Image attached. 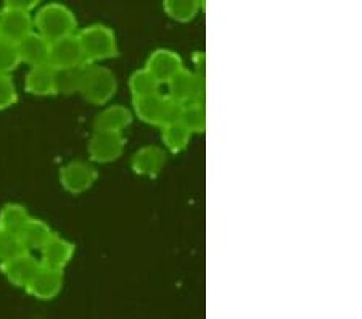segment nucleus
<instances>
[{"instance_id": "nucleus-1", "label": "nucleus", "mask_w": 362, "mask_h": 319, "mask_svg": "<svg viewBox=\"0 0 362 319\" xmlns=\"http://www.w3.org/2000/svg\"><path fill=\"white\" fill-rule=\"evenodd\" d=\"M34 18V31L49 42L74 36L78 33V20L71 10L63 4H47L37 10Z\"/></svg>"}, {"instance_id": "nucleus-2", "label": "nucleus", "mask_w": 362, "mask_h": 319, "mask_svg": "<svg viewBox=\"0 0 362 319\" xmlns=\"http://www.w3.org/2000/svg\"><path fill=\"white\" fill-rule=\"evenodd\" d=\"M86 62L95 65V62L107 60L118 55V40L112 28L105 25H90L76 33Z\"/></svg>"}, {"instance_id": "nucleus-3", "label": "nucleus", "mask_w": 362, "mask_h": 319, "mask_svg": "<svg viewBox=\"0 0 362 319\" xmlns=\"http://www.w3.org/2000/svg\"><path fill=\"white\" fill-rule=\"evenodd\" d=\"M116 89H118V81H116L112 69L90 65L84 79L83 89H81V95L93 105H105V103L112 100L116 94Z\"/></svg>"}, {"instance_id": "nucleus-4", "label": "nucleus", "mask_w": 362, "mask_h": 319, "mask_svg": "<svg viewBox=\"0 0 362 319\" xmlns=\"http://www.w3.org/2000/svg\"><path fill=\"white\" fill-rule=\"evenodd\" d=\"M168 97L182 105L204 103V76L184 68L168 83Z\"/></svg>"}, {"instance_id": "nucleus-5", "label": "nucleus", "mask_w": 362, "mask_h": 319, "mask_svg": "<svg viewBox=\"0 0 362 319\" xmlns=\"http://www.w3.org/2000/svg\"><path fill=\"white\" fill-rule=\"evenodd\" d=\"M126 139L122 132L93 131L89 139V156L95 163H112L124 152Z\"/></svg>"}, {"instance_id": "nucleus-6", "label": "nucleus", "mask_w": 362, "mask_h": 319, "mask_svg": "<svg viewBox=\"0 0 362 319\" xmlns=\"http://www.w3.org/2000/svg\"><path fill=\"white\" fill-rule=\"evenodd\" d=\"M34 31V18L31 13L10 7L0 10V39L18 44Z\"/></svg>"}, {"instance_id": "nucleus-7", "label": "nucleus", "mask_w": 362, "mask_h": 319, "mask_svg": "<svg viewBox=\"0 0 362 319\" xmlns=\"http://www.w3.org/2000/svg\"><path fill=\"white\" fill-rule=\"evenodd\" d=\"M97 181V170L87 161H71L62 168L60 182L66 192L79 195L89 190Z\"/></svg>"}, {"instance_id": "nucleus-8", "label": "nucleus", "mask_w": 362, "mask_h": 319, "mask_svg": "<svg viewBox=\"0 0 362 319\" xmlns=\"http://www.w3.org/2000/svg\"><path fill=\"white\" fill-rule=\"evenodd\" d=\"M86 58L81 49L78 37L68 36L63 39H58L55 42L50 44V57L49 65L54 69H68L74 66L86 65Z\"/></svg>"}, {"instance_id": "nucleus-9", "label": "nucleus", "mask_w": 362, "mask_h": 319, "mask_svg": "<svg viewBox=\"0 0 362 319\" xmlns=\"http://www.w3.org/2000/svg\"><path fill=\"white\" fill-rule=\"evenodd\" d=\"M184 62L174 50L156 49L150 54L145 69L153 76L160 84H168L179 71H182Z\"/></svg>"}, {"instance_id": "nucleus-10", "label": "nucleus", "mask_w": 362, "mask_h": 319, "mask_svg": "<svg viewBox=\"0 0 362 319\" xmlns=\"http://www.w3.org/2000/svg\"><path fill=\"white\" fill-rule=\"evenodd\" d=\"M40 268V261L31 253H23L5 263H0L4 276L16 287L26 289Z\"/></svg>"}, {"instance_id": "nucleus-11", "label": "nucleus", "mask_w": 362, "mask_h": 319, "mask_svg": "<svg viewBox=\"0 0 362 319\" xmlns=\"http://www.w3.org/2000/svg\"><path fill=\"white\" fill-rule=\"evenodd\" d=\"M74 243L69 242L65 237L54 234L45 243L42 250H40V265L47 266V268L63 271L66 265L71 261L74 255Z\"/></svg>"}, {"instance_id": "nucleus-12", "label": "nucleus", "mask_w": 362, "mask_h": 319, "mask_svg": "<svg viewBox=\"0 0 362 319\" xmlns=\"http://www.w3.org/2000/svg\"><path fill=\"white\" fill-rule=\"evenodd\" d=\"M63 287V271L47 268L40 265L36 276L29 282L26 290L33 297L39 300H52L55 298Z\"/></svg>"}, {"instance_id": "nucleus-13", "label": "nucleus", "mask_w": 362, "mask_h": 319, "mask_svg": "<svg viewBox=\"0 0 362 319\" xmlns=\"http://www.w3.org/2000/svg\"><path fill=\"white\" fill-rule=\"evenodd\" d=\"M166 158L168 155L165 149L156 147V145H147V147H142L134 153L131 161L132 171L139 176L155 178L165 166Z\"/></svg>"}, {"instance_id": "nucleus-14", "label": "nucleus", "mask_w": 362, "mask_h": 319, "mask_svg": "<svg viewBox=\"0 0 362 319\" xmlns=\"http://www.w3.org/2000/svg\"><path fill=\"white\" fill-rule=\"evenodd\" d=\"M20 54L21 63H26L29 66H40L49 65L50 57V42L40 36L39 33L33 31L28 37H25L21 42L16 44Z\"/></svg>"}, {"instance_id": "nucleus-15", "label": "nucleus", "mask_w": 362, "mask_h": 319, "mask_svg": "<svg viewBox=\"0 0 362 319\" xmlns=\"http://www.w3.org/2000/svg\"><path fill=\"white\" fill-rule=\"evenodd\" d=\"M26 91L31 95L47 97L55 95V69L50 65H40L29 68L25 79Z\"/></svg>"}, {"instance_id": "nucleus-16", "label": "nucleus", "mask_w": 362, "mask_h": 319, "mask_svg": "<svg viewBox=\"0 0 362 319\" xmlns=\"http://www.w3.org/2000/svg\"><path fill=\"white\" fill-rule=\"evenodd\" d=\"M132 123V112L122 105H112L102 110L93 121V131L122 132Z\"/></svg>"}, {"instance_id": "nucleus-17", "label": "nucleus", "mask_w": 362, "mask_h": 319, "mask_svg": "<svg viewBox=\"0 0 362 319\" xmlns=\"http://www.w3.org/2000/svg\"><path fill=\"white\" fill-rule=\"evenodd\" d=\"M55 232L50 229V226L47 224L42 219H37V218H33L29 219L26 223L25 228L21 229V232L18 234L20 240L23 243V247L26 248V250L31 253V252H40L44 248V245L52 236H54Z\"/></svg>"}, {"instance_id": "nucleus-18", "label": "nucleus", "mask_w": 362, "mask_h": 319, "mask_svg": "<svg viewBox=\"0 0 362 319\" xmlns=\"http://www.w3.org/2000/svg\"><path fill=\"white\" fill-rule=\"evenodd\" d=\"M89 63L81 66L68 68V69H55V89L57 94L63 95H73V94H81V89H83L84 79L87 76V71H89Z\"/></svg>"}, {"instance_id": "nucleus-19", "label": "nucleus", "mask_w": 362, "mask_h": 319, "mask_svg": "<svg viewBox=\"0 0 362 319\" xmlns=\"http://www.w3.org/2000/svg\"><path fill=\"white\" fill-rule=\"evenodd\" d=\"M29 219H31V214L21 203H5L0 210V231L18 236Z\"/></svg>"}, {"instance_id": "nucleus-20", "label": "nucleus", "mask_w": 362, "mask_h": 319, "mask_svg": "<svg viewBox=\"0 0 362 319\" xmlns=\"http://www.w3.org/2000/svg\"><path fill=\"white\" fill-rule=\"evenodd\" d=\"M163 97L161 94H155L150 97H142V98H132L134 105V113L137 115L144 123L158 126L160 113H161V105H163Z\"/></svg>"}, {"instance_id": "nucleus-21", "label": "nucleus", "mask_w": 362, "mask_h": 319, "mask_svg": "<svg viewBox=\"0 0 362 319\" xmlns=\"http://www.w3.org/2000/svg\"><path fill=\"white\" fill-rule=\"evenodd\" d=\"M180 124H182L190 134H202L206 131V108L204 103H187L182 107L180 115Z\"/></svg>"}, {"instance_id": "nucleus-22", "label": "nucleus", "mask_w": 362, "mask_h": 319, "mask_svg": "<svg viewBox=\"0 0 362 319\" xmlns=\"http://www.w3.org/2000/svg\"><path fill=\"white\" fill-rule=\"evenodd\" d=\"M160 86L161 84L158 81L151 76L145 68L134 71L129 78V89L132 92V98H142L160 94Z\"/></svg>"}, {"instance_id": "nucleus-23", "label": "nucleus", "mask_w": 362, "mask_h": 319, "mask_svg": "<svg viewBox=\"0 0 362 319\" xmlns=\"http://www.w3.org/2000/svg\"><path fill=\"white\" fill-rule=\"evenodd\" d=\"M202 4L198 0H166L163 4L166 15L169 18L176 20L179 23L192 21L200 11Z\"/></svg>"}, {"instance_id": "nucleus-24", "label": "nucleus", "mask_w": 362, "mask_h": 319, "mask_svg": "<svg viewBox=\"0 0 362 319\" xmlns=\"http://www.w3.org/2000/svg\"><path fill=\"white\" fill-rule=\"evenodd\" d=\"M161 129H163L161 131L163 144H165V147L169 150V152L180 153L182 150L187 149V145H189V142H190L192 134L185 129L182 124L176 123V124L161 127Z\"/></svg>"}, {"instance_id": "nucleus-25", "label": "nucleus", "mask_w": 362, "mask_h": 319, "mask_svg": "<svg viewBox=\"0 0 362 319\" xmlns=\"http://www.w3.org/2000/svg\"><path fill=\"white\" fill-rule=\"evenodd\" d=\"M23 253H28V250L23 247L20 237L16 234H10V232L0 231V263L20 257Z\"/></svg>"}, {"instance_id": "nucleus-26", "label": "nucleus", "mask_w": 362, "mask_h": 319, "mask_svg": "<svg viewBox=\"0 0 362 319\" xmlns=\"http://www.w3.org/2000/svg\"><path fill=\"white\" fill-rule=\"evenodd\" d=\"M21 63L16 44L0 39V74H11Z\"/></svg>"}, {"instance_id": "nucleus-27", "label": "nucleus", "mask_w": 362, "mask_h": 319, "mask_svg": "<svg viewBox=\"0 0 362 319\" xmlns=\"http://www.w3.org/2000/svg\"><path fill=\"white\" fill-rule=\"evenodd\" d=\"M182 107H184L182 103L173 100L171 97H168V95L163 97V105H161L158 126L166 127V126L179 123L180 115H182Z\"/></svg>"}, {"instance_id": "nucleus-28", "label": "nucleus", "mask_w": 362, "mask_h": 319, "mask_svg": "<svg viewBox=\"0 0 362 319\" xmlns=\"http://www.w3.org/2000/svg\"><path fill=\"white\" fill-rule=\"evenodd\" d=\"M18 100V92L10 74H0V110L13 107Z\"/></svg>"}, {"instance_id": "nucleus-29", "label": "nucleus", "mask_w": 362, "mask_h": 319, "mask_svg": "<svg viewBox=\"0 0 362 319\" xmlns=\"http://www.w3.org/2000/svg\"><path fill=\"white\" fill-rule=\"evenodd\" d=\"M4 5L20 11H26V13H33L39 7V2H36V0H7Z\"/></svg>"}]
</instances>
